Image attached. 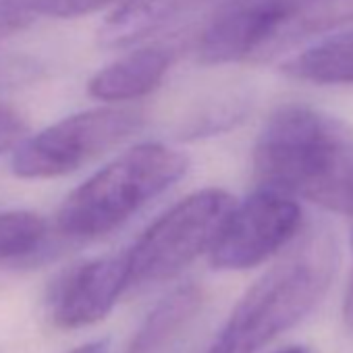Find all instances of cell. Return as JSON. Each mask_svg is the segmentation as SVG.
Returning <instances> with one entry per match:
<instances>
[{"label": "cell", "mask_w": 353, "mask_h": 353, "mask_svg": "<svg viewBox=\"0 0 353 353\" xmlns=\"http://www.w3.org/2000/svg\"><path fill=\"white\" fill-rule=\"evenodd\" d=\"M283 71L307 83L320 85H353V32L324 38L303 52L291 57Z\"/></svg>", "instance_id": "8fae6325"}, {"label": "cell", "mask_w": 353, "mask_h": 353, "mask_svg": "<svg viewBox=\"0 0 353 353\" xmlns=\"http://www.w3.org/2000/svg\"><path fill=\"white\" fill-rule=\"evenodd\" d=\"M131 287L127 254L90 260L73 268L52 299V318L61 328H81L104 320Z\"/></svg>", "instance_id": "ba28073f"}, {"label": "cell", "mask_w": 353, "mask_h": 353, "mask_svg": "<svg viewBox=\"0 0 353 353\" xmlns=\"http://www.w3.org/2000/svg\"><path fill=\"white\" fill-rule=\"evenodd\" d=\"M50 235L44 216L30 210L0 212V264L21 262L42 252Z\"/></svg>", "instance_id": "7c38bea8"}, {"label": "cell", "mask_w": 353, "mask_h": 353, "mask_svg": "<svg viewBox=\"0 0 353 353\" xmlns=\"http://www.w3.org/2000/svg\"><path fill=\"white\" fill-rule=\"evenodd\" d=\"M143 125V114L129 106H98L75 112L23 137L13 148L11 170L19 179H54L69 174L121 145Z\"/></svg>", "instance_id": "8992f818"}, {"label": "cell", "mask_w": 353, "mask_h": 353, "mask_svg": "<svg viewBox=\"0 0 353 353\" xmlns=\"http://www.w3.org/2000/svg\"><path fill=\"white\" fill-rule=\"evenodd\" d=\"M347 23H353V0H231L206 23L198 59L258 63Z\"/></svg>", "instance_id": "277c9868"}, {"label": "cell", "mask_w": 353, "mask_h": 353, "mask_svg": "<svg viewBox=\"0 0 353 353\" xmlns=\"http://www.w3.org/2000/svg\"><path fill=\"white\" fill-rule=\"evenodd\" d=\"M34 13V0H0V34L19 30Z\"/></svg>", "instance_id": "9a60e30c"}, {"label": "cell", "mask_w": 353, "mask_h": 353, "mask_svg": "<svg viewBox=\"0 0 353 353\" xmlns=\"http://www.w3.org/2000/svg\"><path fill=\"white\" fill-rule=\"evenodd\" d=\"M170 63L172 50L164 46L135 48L100 69L90 79L88 94L106 104L139 100L164 81Z\"/></svg>", "instance_id": "9c48e42d"}, {"label": "cell", "mask_w": 353, "mask_h": 353, "mask_svg": "<svg viewBox=\"0 0 353 353\" xmlns=\"http://www.w3.org/2000/svg\"><path fill=\"white\" fill-rule=\"evenodd\" d=\"M119 3L125 0H34V13L54 19H75Z\"/></svg>", "instance_id": "4fadbf2b"}, {"label": "cell", "mask_w": 353, "mask_h": 353, "mask_svg": "<svg viewBox=\"0 0 353 353\" xmlns=\"http://www.w3.org/2000/svg\"><path fill=\"white\" fill-rule=\"evenodd\" d=\"M28 133L23 117L11 106L0 104V154L13 150Z\"/></svg>", "instance_id": "5bb4252c"}, {"label": "cell", "mask_w": 353, "mask_h": 353, "mask_svg": "<svg viewBox=\"0 0 353 353\" xmlns=\"http://www.w3.org/2000/svg\"><path fill=\"white\" fill-rule=\"evenodd\" d=\"M336 260V241L328 229L307 235L245 291L208 353H258L293 328L326 295Z\"/></svg>", "instance_id": "7a4b0ae2"}, {"label": "cell", "mask_w": 353, "mask_h": 353, "mask_svg": "<svg viewBox=\"0 0 353 353\" xmlns=\"http://www.w3.org/2000/svg\"><path fill=\"white\" fill-rule=\"evenodd\" d=\"M204 293L198 285L188 283L170 291L148 314L145 322L135 332L127 353H164L202 307Z\"/></svg>", "instance_id": "30bf717a"}, {"label": "cell", "mask_w": 353, "mask_h": 353, "mask_svg": "<svg viewBox=\"0 0 353 353\" xmlns=\"http://www.w3.org/2000/svg\"><path fill=\"white\" fill-rule=\"evenodd\" d=\"M71 353H106V341H96L73 349Z\"/></svg>", "instance_id": "e0dca14e"}, {"label": "cell", "mask_w": 353, "mask_h": 353, "mask_svg": "<svg viewBox=\"0 0 353 353\" xmlns=\"http://www.w3.org/2000/svg\"><path fill=\"white\" fill-rule=\"evenodd\" d=\"M303 214L295 198L258 188L241 204L235 202L214 245L210 264L216 270H248L260 266L301 231Z\"/></svg>", "instance_id": "52a82bcc"}, {"label": "cell", "mask_w": 353, "mask_h": 353, "mask_svg": "<svg viewBox=\"0 0 353 353\" xmlns=\"http://www.w3.org/2000/svg\"><path fill=\"white\" fill-rule=\"evenodd\" d=\"M343 320H345L347 328L353 330V266H351V274H349V283H347V293H345V303H343Z\"/></svg>", "instance_id": "2e32d148"}, {"label": "cell", "mask_w": 353, "mask_h": 353, "mask_svg": "<svg viewBox=\"0 0 353 353\" xmlns=\"http://www.w3.org/2000/svg\"><path fill=\"white\" fill-rule=\"evenodd\" d=\"M276 353H316L312 347H305V345H291V347H285Z\"/></svg>", "instance_id": "ac0fdd59"}, {"label": "cell", "mask_w": 353, "mask_h": 353, "mask_svg": "<svg viewBox=\"0 0 353 353\" xmlns=\"http://www.w3.org/2000/svg\"><path fill=\"white\" fill-rule=\"evenodd\" d=\"M190 158L160 141L127 148L63 202L57 229L69 239L104 237L188 174Z\"/></svg>", "instance_id": "3957f363"}, {"label": "cell", "mask_w": 353, "mask_h": 353, "mask_svg": "<svg viewBox=\"0 0 353 353\" xmlns=\"http://www.w3.org/2000/svg\"><path fill=\"white\" fill-rule=\"evenodd\" d=\"M233 206L231 194L206 188L168 208L125 252L131 285L170 279L210 252Z\"/></svg>", "instance_id": "5b68a950"}, {"label": "cell", "mask_w": 353, "mask_h": 353, "mask_svg": "<svg viewBox=\"0 0 353 353\" xmlns=\"http://www.w3.org/2000/svg\"><path fill=\"white\" fill-rule=\"evenodd\" d=\"M353 156V133L305 104H285L264 123L254 145L258 188L326 206Z\"/></svg>", "instance_id": "6da1fadb"}]
</instances>
